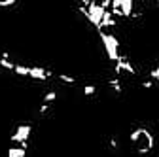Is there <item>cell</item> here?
Here are the masks:
<instances>
[{
  "mask_svg": "<svg viewBox=\"0 0 159 157\" xmlns=\"http://www.w3.org/2000/svg\"><path fill=\"white\" fill-rule=\"evenodd\" d=\"M129 148L136 155L146 157L155 150V136L146 127H136L129 132Z\"/></svg>",
  "mask_w": 159,
  "mask_h": 157,
  "instance_id": "obj_1",
  "label": "cell"
}]
</instances>
